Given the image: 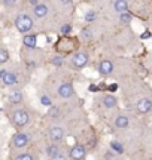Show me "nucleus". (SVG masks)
I'll return each mask as SVG.
<instances>
[{"label": "nucleus", "mask_w": 152, "mask_h": 160, "mask_svg": "<svg viewBox=\"0 0 152 160\" xmlns=\"http://www.w3.org/2000/svg\"><path fill=\"white\" fill-rule=\"evenodd\" d=\"M61 151H64V150L61 148L60 144H55V142H51V141H49V144L45 145V154L48 156V159H52L55 156H58Z\"/></svg>", "instance_id": "obj_17"}, {"label": "nucleus", "mask_w": 152, "mask_h": 160, "mask_svg": "<svg viewBox=\"0 0 152 160\" xmlns=\"http://www.w3.org/2000/svg\"><path fill=\"white\" fill-rule=\"evenodd\" d=\"M49 13H51V6L46 2H39L31 8V15L35 17V19H45L49 17Z\"/></svg>", "instance_id": "obj_13"}, {"label": "nucleus", "mask_w": 152, "mask_h": 160, "mask_svg": "<svg viewBox=\"0 0 152 160\" xmlns=\"http://www.w3.org/2000/svg\"><path fill=\"white\" fill-rule=\"evenodd\" d=\"M72 30H73V27H72V24L66 22V24H63V25L60 27V33H61V36H64V37H67V36H70Z\"/></svg>", "instance_id": "obj_24"}, {"label": "nucleus", "mask_w": 152, "mask_h": 160, "mask_svg": "<svg viewBox=\"0 0 152 160\" xmlns=\"http://www.w3.org/2000/svg\"><path fill=\"white\" fill-rule=\"evenodd\" d=\"M117 91H118V85H117V83H112V85L107 86V92H111V93H112V92H117Z\"/></svg>", "instance_id": "obj_30"}, {"label": "nucleus", "mask_w": 152, "mask_h": 160, "mask_svg": "<svg viewBox=\"0 0 152 160\" xmlns=\"http://www.w3.org/2000/svg\"><path fill=\"white\" fill-rule=\"evenodd\" d=\"M39 2H41V0H29V3L31 5V8H33V6H36Z\"/></svg>", "instance_id": "obj_32"}, {"label": "nucleus", "mask_w": 152, "mask_h": 160, "mask_svg": "<svg viewBox=\"0 0 152 160\" xmlns=\"http://www.w3.org/2000/svg\"><path fill=\"white\" fill-rule=\"evenodd\" d=\"M48 138L51 142L61 144L66 138V129L63 125H60L58 122H52L48 126Z\"/></svg>", "instance_id": "obj_8"}, {"label": "nucleus", "mask_w": 152, "mask_h": 160, "mask_svg": "<svg viewBox=\"0 0 152 160\" xmlns=\"http://www.w3.org/2000/svg\"><path fill=\"white\" fill-rule=\"evenodd\" d=\"M151 36H152V33L149 31V30H146V31H145V33H143V34L140 36V39H149Z\"/></svg>", "instance_id": "obj_31"}, {"label": "nucleus", "mask_w": 152, "mask_h": 160, "mask_svg": "<svg viewBox=\"0 0 152 160\" xmlns=\"http://www.w3.org/2000/svg\"><path fill=\"white\" fill-rule=\"evenodd\" d=\"M41 2H45V0H41Z\"/></svg>", "instance_id": "obj_34"}, {"label": "nucleus", "mask_w": 152, "mask_h": 160, "mask_svg": "<svg viewBox=\"0 0 152 160\" xmlns=\"http://www.w3.org/2000/svg\"><path fill=\"white\" fill-rule=\"evenodd\" d=\"M67 157H69V154L66 151H61L58 156H55V157H52V159H49V160H67Z\"/></svg>", "instance_id": "obj_28"}, {"label": "nucleus", "mask_w": 152, "mask_h": 160, "mask_svg": "<svg viewBox=\"0 0 152 160\" xmlns=\"http://www.w3.org/2000/svg\"><path fill=\"white\" fill-rule=\"evenodd\" d=\"M111 148H112V151H115V153H118V154H122V153H124V147L118 142V141H112V142H111Z\"/></svg>", "instance_id": "obj_25"}, {"label": "nucleus", "mask_w": 152, "mask_h": 160, "mask_svg": "<svg viewBox=\"0 0 152 160\" xmlns=\"http://www.w3.org/2000/svg\"><path fill=\"white\" fill-rule=\"evenodd\" d=\"M111 125L117 131H127L131 126V117L127 113H117L111 120Z\"/></svg>", "instance_id": "obj_9"}, {"label": "nucleus", "mask_w": 152, "mask_h": 160, "mask_svg": "<svg viewBox=\"0 0 152 160\" xmlns=\"http://www.w3.org/2000/svg\"><path fill=\"white\" fill-rule=\"evenodd\" d=\"M51 64H52L54 67L60 68V67H61V65L64 64V55H61V53H57V55L51 57Z\"/></svg>", "instance_id": "obj_23"}, {"label": "nucleus", "mask_w": 152, "mask_h": 160, "mask_svg": "<svg viewBox=\"0 0 152 160\" xmlns=\"http://www.w3.org/2000/svg\"><path fill=\"white\" fill-rule=\"evenodd\" d=\"M60 116H61V108H60L58 105H52V107H49L48 108V113H46V117L49 120H52V122H57L60 119Z\"/></svg>", "instance_id": "obj_18"}, {"label": "nucleus", "mask_w": 152, "mask_h": 160, "mask_svg": "<svg viewBox=\"0 0 152 160\" xmlns=\"http://www.w3.org/2000/svg\"><path fill=\"white\" fill-rule=\"evenodd\" d=\"M11 61V52L6 46L0 45V65H6Z\"/></svg>", "instance_id": "obj_19"}, {"label": "nucleus", "mask_w": 152, "mask_h": 160, "mask_svg": "<svg viewBox=\"0 0 152 160\" xmlns=\"http://www.w3.org/2000/svg\"><path fill=\"white\" fill-rule=\"evenodd\" d=\"M31 141H33V133L27 129H21L11 137V147L14 150H24L31 144Z\"/></svg>", "instance_id": "obj_3"}, {"label": "nucleus", "mask_w": 152, "mask_h": 160, "mask_svg": "<svg viewBox=\"0 0 152 160\" xmlns=\"http://www.w3.org/2000/svg\"><path fill=\"white\" fill-rule=\"evenodd\" d=\"M5 70H6V68H0V80H2L3 74H5Z\"/></svg>", "instance_id": "obj_33"}, {"label": "nucleus", "mask_w": 152, "mask_h": 160, "mask_svg": "<svg viewBox=\"0 0 152 160\" xmlns=\"http://www.w3.org/2000/svg\"><path fill=\"white\" fill-rule=\"evenodd\" d=\"M60 3L64 6V8H67V9L73 8V0H60Z\"/></svg>", "instance_id": "obj_29"}, {"label": "nucleus", "mask_w": 152, "mask_h": 160, "mask_svg": "<svg viewBox=\"0 0 152 160\" xmlns=\"http://www.w3.org/2000/svg\"><path fill=\"white\" fill-rule=\"evenodd\" d=\"M5 114L11 123L17 131L21 129H27L31 125V120H33V113L27 105H14V107H6L5 108Z\"/></svg>", "instance_id": "obj_1"}, {"label": "nucleus", "mask_w": 152, "mask_h": 160, "mask_svg": "<svg viewBox=\"0 0 152 160\" xmlns=\"http://www.w3.org/2000/svg\"><path fill=\"white\" fill-rule=\"evenodd\" d=\"M134 113L137 116H146L152 113V98L140 97L134 102Z\"/></svg>", "instance_id": "obj_10"}, {"label": "nucleus", "mask_w": 152, "mask_h": 160, "mask_svg": "<svg viewBox=\"0 0 152 160\" xmlns=\"http://www.w3.org/2000/svg\"><path fill=\"white\" fill-rule=\"evenodd\" d=\"M39 102H41V105L46 107V108H49V107H52L54 105L52 98L49 97L46 92H45V93H41V97H39Z\"/></svg>", "instance_id": "obj_21"}, {"label": "nucleus", "mask_w": 152, "mask_h": 160, "mask_svg": "<svg viewBox=\"0 0 152 160\" xmlns=\"http://www.w3.org/2000/svg\"><path fill=\"white\" fill-rule=\"evenodd\" d=\"M99 102L105 110H115L118 108L119 99H118L117 95H113L111 92H106V93H101L99 97Z\"/></svg>", "instance_id": "obj_11"}, {"label": "nucleus", "mask_w": 152, "mask_h": 160, "mask_svg": "<svg viewBox=\"0 0 152 160\" xmlns=\"http://www.w3.org/2000/svg\"><path fill=\"white\" fill-rule=\"evenodd\" d=\"M90 64V52L85 49H78L70 55V67L73 70H81L87 68Z\"/></svg>", "instance_id": "obj_6"}, {"label": "nucleus", "mask_w": 152, "mask_h": 160, "mask_svg": "<svg viewBox=\"0 0 152 160\" xmlns=\"http://www.w3.org/2000/svg\"><path fill=\"white\" fill-rule=\"evenodd\" d=\"M21 82H23V74H21V70L18 68H6L5 74L0 80L2 86H5L8 89L15 88V86H23Z\"/></svg>", "instance_id": "obj_4"}, {"label": "nucleus", "mask_w": 152, "mask_h": 160, "mask_svg": "<svg viewBox=\"0 0 152 160\" xmlns=\"http://www.w3.org/2000/svg\"><path fill=\"white\" fill-rule=\"evenodd\" d=\"M118 21H119V24H122V25H130L131 21H133L131 12L127 11V12H122V13H118Z\"/></svg>", "instance_id": "obj_20"}, {"label": "nucleus", "mask_w": 152, "mask_h": 160, "mask_svg": "<svg viewBox=\"0 0 152 160\" xmlns=\"http://www.w3.org/2000/svg\"><path fill=\"white\" fill-rule=\"evenodd\" d=\"M55 95L60 99H72L76 97V89H75V83L70 79H64L61 80L58 85L55 86Z\"/></svg>", "instance_id": "obj_5"}, {"label": "nucleus", "mask_w": 152, "mask_h": 160, "mask_svg": "<svg viewBox=\"0 0 152 160\" xmlns=\"http://www.w3.org/2000/svg\"><path fill=\"white\" fill-rule=\"evenodd\" d=\"M131 0H113L112 2V9L115 13H122V12L130 11Z\"/></svg>", "instance_id": "obj_16"}, {"label": "nucleus", "mask_w": 152, "mask_h": 160, "mask_svg": "<svg viewBox=\"0 0 152 160\" xmlns=\"http://www.w3.org/2000/svg\"><path fill=\"white\" fill-rule=\"evenodd\" d=\"M23 48L27 51H36L37 49V34L36 33H27L23 36L21 39Z\"/></svg>", "instance_id": "obj_15"}, {"label": "nucleus", "mask_w": 152, "mask_h": 160, "mask_svg": "<svg viewBox=\"0 0 152 160\" xmlns=\"http://www.w3.org/2000/svg\"><path fill=\"white\" fill-rule=\"evenodd\" d=\"M0 2H2V5L5 6L6 9H14L18 5V0H0Z\"/></svg>", "instance_id": "obj_26"}, {"label": "nucleus", "mask_w": 152, "mask_h": 160, "mask_svg": "<svg viewBox=\"0 0 152 160\" xmlns=\"http://www.w3.org/2000/svg\"><path fill=\"white\" fill-rule=\"evenodd\" d=\"M35 17L27 11H21L18 12L15 18H14V27L21 36L27 34V33H31L33 28H35Z\"/></svg>", "instance_id": "obj_2"}, {"label": "nucleus", "mask_w": 152, "mask_h": 160, "mask_svg": "<svg viewBox=\"0 0 152 160\" xmlns=\"http://www.w3.org/2000/svg\"><path fill=\"white\" fill-rule=\"evenodd\" d=\"M6 101H8V107H14V105H21L25 101V92H24L23 86H15L8 91L6 95Z\"/></svg>", "instance_id": "obj_7"}, {"label": "nucleus", "mask_w": 152, "mask_h": 160, "mask_svg": "<svg viewBox=\"0 0 152 160\" xmlns=\"http://www.w3.org/2000/svg\"><path fill=\"white\" fill-rule=\"evenodd\" d=\"M113 71H115V64H113V61H111L109 58L100 59V62L97 64V73H99L100 76L107 77V76L113 74Z\"/></svg>", "instance_id": "obj_14"}, {"label": "nucleus", "mask_w": 152, "mask_h": 160, "mask_svg": "<svg viewBox=\"0 0 152 160\" xmlns=\"http://www.w3.org/2000/svg\"><path fill=\"white\" fill-rule=\"evenodd\" d=\"M67 154H69L70 160H85L87 159V154H88V150L84 144L76 142L69 148Z\"/></svg>", "instance_id": "obj_12"}, {"label": "nucleus", "mask_w": 152, "mask_h": 160, "mask_svg": "<svg viewBox=\"0 0 152 160\" xmlns=\"http://www.w3.org/2000/svg\"><path fill=\"white\" fill-rule=\"evenodd\" d=\"M95 11H93V9H90V11L85 13V21H87L88 24H91V22H94L95 21Z\"/></svg>", "instance_id": "obj_27"}, {"label": "nucleus", "mask_w": 152, "mask_h": 160, "mask_svg": "<svg viewBox=\"0 0 152 160\" xmlns=\"http://www.w3.org/2000/svg\"><path fill=\"white\" fill-rule=\"evenodd\" d=\"M14 160H36V156L30 151H19L18 154H15Z\"/></svg>", "instance_id": "obj_22"}]
</instances>
